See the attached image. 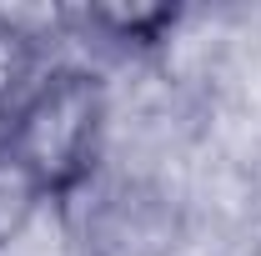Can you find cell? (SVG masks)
Here are the masks:
<instances>
[{"label": "cell", "mask_w": 261, "mask_h": 256, "mask_svg": "<svg viewBox=\"0 0 261 256\" xmlns=\"http://www.w3.org/2000/svg\"><path fill=\"white\" fill-rule=\"evenodd\" d=\"M45 70H50V65L40 56V40H35L20 20L0 15V121H10V116L25 106V96L40 86Z\"/></svg>", "instance_id": "2"}, {"label": "cell", "mask_w": 261, "mask_h": 256, "mask_svg": "<svg viewBox=\"0 0 261 256\" xmlns=\"http://www.w3.org/2000/svg\"><path fill=\"white\" fill-rule=\"evenodd\" d=\"M106 86L86 65H50L25 106L5 121L10 151L31 166L50 201H70L91 186L106 141Z\"/></svg>", "instance_id": "1"}, {"label": "cell", "mask_w": 261, "mask_h": 256, "mask_svg": "<svg viewBox=\"0 0 261 256\" xmlns=\"http://www.w3.org/2000/svg\"><path fill=\"white\" fill-rule=\"evenodd\" d=\"M50 196L40 191V181L31 176V166L10 151V141L0 136V251H10L25 231L35 226L40 206Z\"/></svg>", "instance_id": "4"}, {"label": "cell", "mask_w": 261, "mask_h": 256, "mask_svg": "<svg viewBox=\"0 0 261 256\" xmlns=\"http://www.w3.org/2000/svg\"><path fill=\"white\" fill-rule=\"evenodd\" d=\"M86 25L126 50H156L181 25V10L176 5H96L86 10Z\"/></svg>", "instance_id": "3"}, {"label": "cell", "mask_w": 261, "mask_h": 256, "mask_svg": "<svg viewBox=\"0 0 261 256\" xmlns=\"http://www.w3.org/2000/svg\"><path fill=\"white\" fill-rule=\"evenodd\" d=\"M251 256H261V246H256V251H251Z\"/></svg>", "instance_id": "5"}]
</instances>
